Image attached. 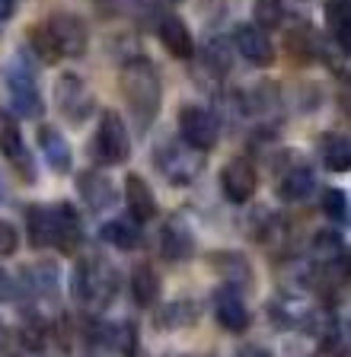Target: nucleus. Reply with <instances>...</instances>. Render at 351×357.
Here are the masks:
<instances>
[{
    "label": "nucleus",
    "instance_id": "nucleus-1",
    "mask_svg": "<svg viewBox=\"0 0 351 357\" xmlns=\"http://www.w3.org/2000/svg\"><path fill=\"white\" fill-rule=\"evenodd\" d=\"M121 93H125V102L131 109V119H135L137 131H147L154 125V119H157L160 99H163L157 67L150 64L147 58L128 61L125 70H121Z\"/></svg>",
    "mask_w": 351,
    "mask_h": 357
},
{
    "label": "nucleus",
    "instance_id": "nucleus-2",
    "mask_svg": "<svg viewBox=\"0 0 351 357\" xmlns=\"http://www.w3.org/2000/svg\"><path fill=\"white\" fill-rule=\"evenodd\" d=\"M3 86H7L10 109H13L20 119H42L45 102H42V93H38L36 77H32V70L23 64V61H13V64L7 67Z\"/></svg>",
    "mask_w": 351,
    "mask_h": 357
},
{
    "label": "nucleus",
    "instance_id": "nucleus-3",
    "mask_svg": "<svg viewBox=\"0 0 351 357\" xmlns=\"http://www.w3.org/2000/svg\"><path fill=\"white\" fill-rule=\"evenodd\" d=\"M93 150H96V160L112 163V166L125 163L128 156H131V137H128V128L119 112H105L103 115L96 141H93Z\"/></svg>",
    "mask_w": 351,
    "mask_h": 357
},
{
    "label": "nucleus",
    "instance_id": "nucleus-4",
    "mask_svg": "<svg viewBox=\"0 0 351 357\" xmlns=\"http://www.w3.org/2000/svg\"><path fill=\"white\" fill-rule=\"evenodd\" d=\"M157 166L170 182H176V185H188V182H195V176L202 172L204 156H202V150L188 147L186 141L182 144H163V147H160V156H157Z\"/></svg>",
    "mask_w": 351,
    "mask_h": 357
},
{
    "label": "nucleus",
    "instance_id": "nucleus-5",
    "mask_svg": "<svg viewBox=\"0 0 351 357\" xmlns=\"http://www.w3.org/2000/svg\"><path fill=\"white\" fill-rule=\"evenodd\" d=\"M45 26H48V32H52L54 45H58L61 58H83L87 45H90V32H87V26H83L80 16L54 13Z\"/></svg>",
    "mask_w": 351,
    "mask_h": 357
},
{
    "label": "nucleus",
    "instance_id": "nucleus-6",
    "mask_svg": "<svg viewBox=\"0 0 351 357\" xmlns=\"http://www.w3.org/2000/svg\"><path fill=\"white\" fill-rule=\"evenodd\" d=\"M115 294V275H109L99 261H77L74 268V297L80 303L105 300Z\"/></svg>",
    "mask_w": 351,
    "mask_h": 357
},
{
    "label": "nucleus",
    "instance_id": "nucleus-7",
    "mask_svg": "<svg viewBox=\"0 0 351 357\" xmlns=\"http://www.w3.org/2000/svg\"><path fill=\"white\" fill-rule=\"evenodd\" d=\"M179 131H182V141L195 150H211L217 144L214 115L198 109V105H186V109L179 112Z\"/></svg>",
    "mask_w": 351,
    "mask_h": 357
},
{
    "label": "nucleus",
    "instance_id": "nucleus-8",
    "mask_svg": "<svg viewBox=\"0 0 351 357\" xmlns=\"http://www.w3.org/2000/svg\"><path fill=\"white\" fill-rule=\"evenodd\" d=\"M255 185H259V176H255V166L246 156H237L221 169V188L233 204H246L255 195Z\"/></svg>",
    "mask_w": 351,
    "mask_h": 357
},
{
    "label": "nucleus",
    "instance_id": "nucleus-9",
    "mask_svg": "<svg viewBox=\"0 0 351 357\" xmlns=\"http://www.w3.org/2000/svg\"><path fill=\"white\" fill-rule=\"evenodd\" d=\"M54 96H58V109L64 112V119H70L74 125H80L93 112L90 89L83 86V80L77 74H61L58 86H54Z\"/></svg>",
    "mask_w": 351,
    "mask_h": 357
},
{
    "label": "nucleus",
    "instance_id": "nucleus-10",
    "mask_svg": "<svg viewBox=\"0 0 351 357\" xmlns=\"http://www.w3.org/2000/svg\"><path fill=\"white\" fill-rule=\"evenodd\" d=\"M233 48L255 67H269L271 61H275V48H271L269 36H265V29H259L255 22L237 26V32H233Z\"/></svg>",
    "mask_w": 351,
    "mask_h": 357
},
{
    "label": "nucleus",
    "instance_id": "nucleus-11",
    "mask_svg": "<svg viewBox=\"0 0 351 357\" xmlns=\"http://www.w3.org/2000/svg\"><path fill=\"white\" fill-rule=\"evenodd\" d=\"M0 153L7 156L10 163H13V169L20 172L26 182L36 178V163H32V156H29V147L23 144L20 128H16L13 121H7V115H0Z\"/></svg>",
    "mask_w": 351,
    "mask_h": 357
},
{
    "label": "nucleus",
    "instance_id": "nucleus-12",
    "mask_svg": "<svg viewBox=\"0 0 351 357\" xmlns=\"http://www.w3.org/2000/svg\"><path fill=\"white\" fill-rule=\"evenodd\" d=\"M214 316L227 332H243L249 326V306H246V300L239 297L237 287H227L224 284L214 294Z\"/></svg>",
    "mask_w": 351,
    "mask_h": 357
},
{
    "label": "nucleus",
    "instance_id": "nucleus-13",
    "mask_svg": "<svg viewBox=\"0 0 351 357\" xmlns=\"http://www.w3.org/2000/svg\"><path fill=\"white\" fill-rule=\"evenodd\" d=\"M80 217L70 204L61 201L58 208L52 211V245H58L61 252H77V245H80Z\"/></svg>",
    "mask_w": 351,
    "mask_h": 357
},
{
    "label": "nucleus",
    "instance_id": "nucleus-14",
    "mask_svg": "<svg viewBox=\"0 0 351 357\" xmlns=\"http://www.w3.org/2000/svg\"><path fill=\"white\" fill-rule=\"evenodd\" d=\"M157 36L172 58H192L195 54L192 32H188V26L179 20V16H163V20L157 22Z\"/></svg>",
    "mask_w": 351,
    "mask_h": 357
},
{
    "label": "nucleus",
    "instance_id": "nucleus-15",
    "mask_svg": "<svg viewBox=\"0 0 351 357\" xmlns=\"http://www.w3.org/2000/svg\"><path fill=\"white\" fill-rule=\"evenodd\" d=\"M125 201H128V211H131V220L144 223V220H154V217H157V198H154L150 185L141 176L125 178Z\"/></svg>",
    "mask_w": 351,
    "mask_h": 357
},
{
    "label": "nucleus",
    "instance_id": "nucleus-16",
    "mask_svg": "<svg viewBox=\"0 0 351 357\" xmlns=\"http://www.w3.org/2000/svg\"><path fill=\"white\" fill-rule=\"evenodd\" d=\"M38 144H42V153H45L48 166H52L54 172H70V166H74V153H70L68 137H64L58 128H52V125L42 128Z\"/></svg>",
    "mask_w": 351,
    "mask_h": 357
},
{
    "label": "nucleus",
    "instance_id": "nucleus-17",
    "mask_svg": "<svg viewBox=\"0 0 351 357\" xmlns=\"http://www.w3.org/2000/svg\"><path fill=\"white\" fill-rule=\"evenodd\" d=\"M77 192H80V198L90 204V211H103L112 204L115 192H112V182L103 176V172H83L80 178H77Z\"/></svg>",
    "mask_w": 351,
    "mask_h": 357
},
{
    "label": "nucleus",
    "instance_id": "nucleus-18",
    "mask_svg": "<svg viewBox=\"0 0 351 357\" xmlns=\"http://www.w3.org/2000/svg\"><path fill=\"white\" fill-rule=\"evenodd\" d=\"M26 278H29V290L36 297H58L61 290V271L54 261H36V265H26Z\"/></svg>",
    "mask_w": 351,
    "mask_h": 357
},
{
    "label": "nucleus",
    "instance_id": "nucleus-19",
    "mask_svg": "<svg viewBox=\"0 0 351 357\" xmlns=\"http://www.w3.org/2000/svg\"><path fill=\"white\" fill-rule=\"evenodd\" d=\"M188 252H192V236L186 233V227L170 220L163 230H160V255H163L166 261H182Z\"/></svg>",
    "mask_w": 351,
    "mask_h": 357
},
{
    "label": "nucleus",
    "instance_id": "nucleus-20",
    "mask_svg": "<svg viewBox=\"0 0 351 357\" xmlns=\"http://www.w3.org/2000/svg\"><path fill=\"white\" fill-rule=\"evenodd\" d=\"M131 297H135L137 306H154L160 297V281L157 271L150 265H135L131 271Z\"/></svg>",
    "mask_w": 351,
    "mask_h": 357
},
{
    "label": "nucleus",
    "instance_id": "nucleus-21",
    "mask_svg": "<svg viewBox=\"0 0 351 357\" xmlns=\"http://www.w3.org/2000/svg\"><path fill=\"white\" fill-rule=\"evenodd\" d=\"M310 192H313V172L306 166H294V169H287L281 176V185H278L281 201H300Z\"/></svg>",
    "mask_w": 351,
    "mask_h": 357
},
{
    "label": "nucleus",
    "instance_id": "nucleus-22",
    "mask_svg": "<svg viewBox=\"0 0 351 357\" xmlns=\"http://www.w3.org/2000/svg\"><path fill=\"white\" fill-rule=\"evenodd\" d=\"M322 163L332 172H345L351 166V144L345 134H326L322 137Z\"/></svg>",
    "mask_w": 351,
    "mask_h": 357
},
{
    "label": "nucleus",
    "instance_id": "nucleus-23",
    "mask_svg": "<svg viewBox=\"0 0 351 357\" xmlns=\"http://www.w3.org/2000/svg\"><path fill=\"white\" fill-rule=\"evenodd\" d=\"M326 26L342 45V52H348V26H351V3L348 0H329L326 3Z\"/></svg>",
    "mask_w": 351,
    "mask_h": 357
},
{
    "label": "nucleus",
    "instance_id": "nucleus-24",
    "mask_svg": "<svg viewBox=\"0 0 351 357\" xmlns=\"http://www.w3.org/2000/svg\"><path fill=\"white\" fill-rule=\"evenodd\" d=\"M214 265H217V271H221V278L227 281V287H246L249 281H253V271H249V265H246V259H239L237 252H221L214 259Z\"/></svg>",
    "mask_w": 351,
    "mask_h": 357
},
{
    "label": "nucleus",
    "instance_id": "nucleus-25",
    "mask_svg": "<svg viewBox=\"0 0 351 357\" xmlns=\"http://www.w3.org/2000/svg\"><path fill=\"white\" fill-rule=\"evenodd\" d=\"M103 239L105 243L119 245V249H135L141 243V230H137V220H112L103 227Z\"/></svg>",
    "mask_w": 351,
    "mask_h": 357
},
{
    "label": "nucleus",
    "instance_id": "nucleus-26",
    "mask_svg": "<svg viewBox=\"0 0 351 357\" xmlns=\"http://www.w3.org/2000/svg\"><path fill=\"white\" fill-rule=\"evenodd\" d=\"M26 227H29V243L36 245V249L52 245V211L29 208L26 211Z\"/></svg>",
    "mask_w": 351,
    "mask_h": 357
},
{
    "label": "nucleus",
    "instance_id": "nucleus-27",
    "mask_svg": "<svg viewBox=\"0 0 351 357\" xmlns=\"http://www.w3.org/2000/svg\"><path fill=\"white\" fill-rule=\"evenodd\" d=\"M310 249H313V255L322 261H338L345 255V239H342V233H336V230H320L310 239Z\"/></svg>",
    "mask_w": 351,
    "mask_h": 357
},
{
    "label": "nucleus",
    "instance_id": "nucleus-28",
    "mask_svg": "<svg viewBox=\"0 0 351 357\" xmlns=\"http://www.w3.org/2000/svg\"><path fill=\"white\" fill-rule=\"evenodd\" d=\"M29 48L42 64H54V61H61V52H58V45H54V38H52V32H48L45 22L36 26V29H29Z\"/></svg>",
    "mask_w": 351,
    "mask_h": 357
},
{
    "label": "nucleus",
    "instance_id": "nucleus-29",
    "mask_svg": "<svg viewBox=\"0 0 351 357\" xmlns=\"http://www.w3.org/2000/svg\"><path fill=\"white\" fill-rule=\"evenodd\" d=\"M204 64L214 70V74H227L233 64V52L230 45H227V38H208V45H204Z\"/></svg>",
    "mask_w": 351,
    "mask_h": 357
},
{
    "label": "nucleus",
    "instance_id": "nucleus-30",
    "mask_svg": "<svg viewBox=\"0 0 351 357\" xmlns=\"http://www.w3.org/2000/svg\"><path fill=\"white\" fill-rule=\"evenodd\" d=\"M255 26L265 29H278L284 22V3L281 0H255Z\"/></svg>",
    "mask_w": 351,
    "mask_h": 357
},
{
    "label": "nucleus",
    "instance_id": "nucleus-31",
    "mask_svg": "<svg viewBox=\"0 0 351 357\" xmlns=\"http://www.w3.org/2000/svg\"><path fill=\"white\" fill-rule=\"evenodd\" d=\"M188 322H195V303L192 300H176V303H170L163 312H160V326L166 328H176V326H188Z\"/></svg>",
    "mask_w": 351,
    "mask_h": 357
},
{
    "label": "nucleus",
    "instance_id": "nucleus-32",
    "mask_svg": "<svg viewBox=\"0 0 351 357\" xmlns=\"http://www.w3.org/2000/svg\"><path fill=\"white\" fill-rule=\"evenodd\" d=\"M322 211H326V217L345 223L348 220V195L338 192V188H329V192L322 195Z\"/></svg>",
    "mask_w": 351,
    "mask_h": 357
},
{
    "label": "nucleus",
    "instance_id": "nucleus-33",
    "mask_svg": "<svg viewBox=\"0 0 351 357\" xmlns=\"http://www.w3.org/2000/svg\"><path fill=\"white\" fill-rule=\"evenodd\" d=\"M16 245H20V236H16V230L10 227L7 220H0V255H13Z\"/></svg>",
    "mask_w": 351,
    "mask_h": 357
},
{
    "label": "nucleus",
    "instance_id": "nucleus-34",
    "mask_svg": "<svg viewBox=\"0 0 351 357\" xmlns=\"http://www.w3.org/2000/svg\"><path fill=\"white\" fill-rule=\"evenodd\" d=\"M237 357H271V351H265L262 344H246V348H239Z\"/></svg>",
    "mask_w": 351,
    "mask_h": 357
},
{
    "label": "nucleus",
    "instance_id": "nucleus-35",
    "mask_svg": "<svg viewBox=\"0 0 351 357\" xmlns=\"http://www.w3.org/2000/svg\"><path fill=\"white\" fill-rule=\"evenodd\" d=\"M10 294H13V284H10V275L0 268V303L3 300H10Z\"/></svg>",
    "mask_w": 351,
    "mask_h": 357
},
{
    "label": "nucleus",
    "instance_id": "nucleus-36",
    "mask_svg": "<svg viewBox=\"0 0 351 357\" xmlns=\"http://www.w3.org/2000/svg\"><path fill=\"white\" fill-rule=\"evenodd\" d=\"M16 13V0H0V20H10Z\"/></svg>",
    "mask_w": 351,
    "mask_h": 357
},
{
    "label": "nucleus",
    "instance_id": "nucleus-37",
    "mask_svg": "<svg viewBox=\"0 0 351 357\" xmlns=\"http://www.w3.org/2000/svg\"><path fill=\"white\" fill-rule=\"evenodd\" d=\"M3 338H7V328H3V322H0V348H3Z\"/></svg>",
    "mask_w": 351,
    "mask_h": 357
},
{
    "label": "nucleus",
    "instance_id": "nucleus-38",
    "mask_svg": "<svg viewBox=\"0 0 351 357\" xmlns=\"http://www.w3.org/2000/svg\"><path fill=\"white\" fill-rule=\"evenodd\" d=\"M166 3H179V0H166Z\"/></svg>",
    "mask_w": 351,
    "mask_h": 357
}]
</instances>
